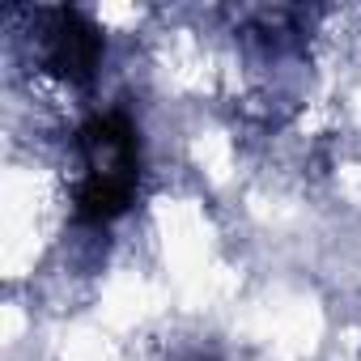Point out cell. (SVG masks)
<instances>
[{
    "label": "cell",
    "instance_id": "1",
    "mask_svg": "<svg viewBox=\"0 0 361 361\" xmlns=\"http://www.w3.org/2000/svg\"><path fill=\"white\" fill-rule=\"evenodd\" d=\"M81 178H77V217L106 226L123 217L140 183V132L123 111H98L77 128Z\"/></svg>",
    "mask_w": 361,
    "mask_h": 361
},
{
    "label": "cell",
    "instance_id": "2",
    "mask_svg": "<svg viewBox=\"0 0 361 361\" xmlns=\"http://www.w3.org/2000/svg\"><path fill=\"white\" fill-rule=\"evenodd\" d=\"M102 64V35L81 9H51L43 26V68L68 85H90Z\"/></svg>",
    "mask_w": 361,
    "mask_h": 361
}]
</instances>
